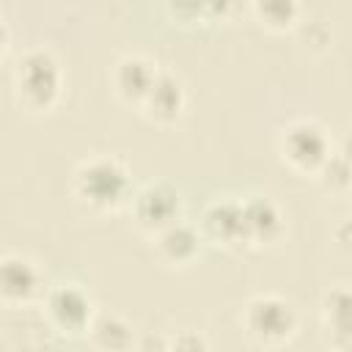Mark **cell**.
I'll return each mask as SVG.
<instances>
[{"instance_id":"cell-1","label":"cell","mask_w":352,"mask_h":352,"mask_svg":"<svg viewBox=\"0 0 352 352\" xmlns=\"http://www.w3.org/2000/svg\"><path fill=\"white\" fill-rule=\"evenodd\" d=\"M129 170L116 157H91L72 173V195L88 212H116L129 198Z\"/></svg>"},{"instance_id":"cell-2","label":"cell","mask_w":352,"mask_h":352,"mask_svg":"<svg viewBox=\"0 0 352 352\" xmlns=\"http://www.w3.org/2000/svg\"><path fill=\"white\" fill-rule=\"evenodd\" d=\"M60 66L50 50L36 47L19 55L14 66V88L28 110H50L60 96Z\"/></svg>"},{"instance_id":"cell-3","label":"cell","mask_w":352,"mask_h":352,"mask_svg":"<svg viewBox=\"0 0 352 352\" xmlns=\"http://www.w3.org/2000/svg\"><path fill=\"white\" fill-rule=\"evenodd\" d=\"M242 327L253 341L264 346H278L294 336L297 314L292 302L278 294H256L242 311Z\"/></svg>"},{"instance_id":"cell-4","label":"cell","mask_w":352,"mask_h":352,"mask_svg":"<svg viewBox=\"0 0 352 352\" xmlns=\"http://www.w3.org/2000/svg\"><path fill=\"white\" fill-rule=\"evenodd\" d=\"M278 151L286 165H292L300 173H319L324 160L333 154L330 138L322 124L314 118H297L280 129Z\"/></svg>"},{"instance_id":"cell-5","label":"cell","mask_w":352,"mask_h":352,"mask_svg":"<svg viewBox=\"0 0 352 352\" xmlns=\"http://www.w3.org/2000/svg\"><path fill=\"white\" fill-rule=\"evenodd\" d=\"M132 217L135 223L157 236L168 226L182 220V195L168 182H151L132 198Z\"/></svg>"},{"instance_id":"cell-6","label":"cell","mask_w":352,"mask_h":352,"mask_svg":"<svg viewBox=\"0 0 352 352\" xmlns=\"http://www.w3.org/2000/svg\"><path fill=\"white\" fill-rule=\"evenodd\" d=\"M44 316L55 330L77 336V333H88L96 314L91 297L80 286L63 283V286H52L44 294Z\"/></svg>"},{"instance_id":"cell-7","label":"cell","mask_w":352,"mask_h":352,"mask_svg":"<svg viewBox=\"0 0 352 352\" xmlns=\"http://www.w3.org/2000/svg\"><path fill=\"white\" fill-rule=\"evenodd\" d=\"M201 234L223 248H242L248 245L245 234V217H242V201L220 198L206 206L201 217Z\"/></svg>"},{"instance_id":"cell-8","label":"cell","mask_w":352,"mask_h":352,"mask_svg":"<svg viewBox=\"0 0 352 352\" xmlns=\"http://www.w3.org/2000/svg\"><path fill=\"white\" fill-rule=\"evenodd\" d=\"M41 294V272L30 258L22 256H3L0 261V297L8 305L33 302Z\"/></svg>"},{"instance_id":"cell-9","label":"cell","mask_w":352,"mask_h":352,"mask_svg":"<svg viewBox=\"0 0 352 352\" xmlns=\"http://www.w3.org/2000/svg\"><path fill=\"white\" fill-rule=\"evenodd\" d=\"M322 324L330 349L352 352V289L336 286L322 297Z\"/></svg>"},{"instance_id":"cell-10","label":"cell","mask_w":352,"mask_h":352,"mask_svg":"<svg viewBox=\"0 0 352 352\" xmlns=\"http://www.w3.org/2000/svg\"><path fill=\"white\" fill-rule=\"evenodd\" d=\"M160 69L146 55H124L113 66V88L129 104H143Z\"/></svg>"},{"instance_id":"cell-11","label":"cell","mask_w":352,"mask_h":352,"mask_svg":"<svg viewBox=\"0 0 352 352\" xmlns=\"http://www.w3.org/2000/svg\"><path fill=\"white\" fill-rule=\"evenodd\" d=\"M242 217H245V234L248 245H270L280 239L286 223L278 209V204L267 195H253L242 201Z\"/></svg>"},{"instance_id":"cell-12","label":"cell","mask_w":352,"mask_h":352,"mask_svg":"<svg viewBox=\"0 0 352 352\" xmlns=\"http://www.w3.org/2000/svg\"><path fill=\"white\" fill-rule=\"evenodd\" d=\"M201 242H204V234L195 226L184 223V220L168 226L165 231H160L154 236L157 256L165 264H170V267H187V264H192L195 256L201 253Z\"/></svg>"},{"instance_id":"cell-13","label":"cell","mask_w":352,"mask_h":352,"mask_svg":"<svg viewBox=\"0 0 352 352\" xmlns=\"http://www.w3.org/2000/svg\"><path fill=\"white\" fill-rule=\"evenodd\" d=\"M143 113L154 124H173L184 110V88L182 80L170 72H160L148 96L143 99Z\"/></svg>"},{"instance_id":"cell-14","label":"cell","mask_w":352,"mask_h":352,"mask_svg":"<svg viewBox=\"0 0 352 352\" xmlns=\"http://www.w3.org/2000/svg\"><path fill=\"white\" fill-rule=\"evenodd\" d=\"M88 338L99 352H129L135 346V330L118 314H96Z\"/></svg>"},{"instance_id":"cell-15","label":"cell","mask_w":352,"mask_h":352,"mask_svg":"<svg viewBox=\"0 0 352 352\" xmlns=\"http://www.w3.org/2000/svg\"><path fill=\"white\" fill-rule=\"evenodd\" d=\"M253 11L261 19V25L270 30H286L297 25V14H300L297 3L292 0H264V3H256Z\"/></svg>"},{"instance_id":"cell-16","label":"cell","mask_w":352,"mask_h":352,"mask_svg":"<svg viewBox=\"0 0 352 352\" xmlns=\"http://www.w3.org/2000/svg\"><path fill=\"white\" fill-rule=\"evenodd\" d=\"M316 176H319L322 187L330 190V192H346V190H352V165L338 151H333L324 160V165L319 168Z\"/></svg>"},{"instance_id":"cell-17","label":"cell","mask_w":352,"mask_h":352,"mask_svg":"<svg viewBox=\"0 0 352 352\" xmlns=\"http://www.w3.org/2000/svg\"><path fill=\"white\" fill-rule=\"evenodd\" d=\"M162 352H209V344L198 330H182V333H173L170 338H165Z\"/></svg>"},{"instance_id":"cell-18","label":"cell","mask_w":352,"mask_h":352,"mask_svg":"<svg viewBox=\"0 0 352 352\" xmlns=\"http://www.w3.org/2000/svg\"><path fill=\"white\" fill-rule=\"evenodd\" d=\"M333 239H336V245H338L344 253L352 256V217H349V220H341V223L333 228Z\"/></svg>"},{"instance_id":"cell-19","label":"cell","mask_w":352,"mask_h":352,"mask_svg":"<svg viewBox=\"0 0 352 352\" xmlns=\"http://www.w3.org/2000/svg\"><path fill=\"white\" fill-rule=\"evenodd\" d=\"M338 154L352 165V132H346V135H344V140L338 143Z\"/></svg>"}]
</instances>
